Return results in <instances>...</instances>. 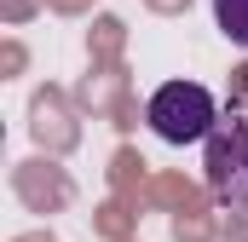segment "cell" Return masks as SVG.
I'll use <instances>...</instances> for the list:
<instances>
[{
	"label": "cell",
	"instance_id": "6da1fadb",
	"mask_svg": "<svg viewBox=\"0 0 248 242\" xmlns=\"http://www.w3.org/2000/svg\"><path fill=\"white\" fill-rule=\"evenodd\" d=\"M144 121H150V133L168 138V144H202V138L214 133V121H219V104H214V92H208L202 81H168V87L150 92Z\"/></svg>",
	"mask_w": 248,
	"mask_h": 242
},
{
	"label": "cell",
	"instance_id": "7a4b0ae2",
	"mask_svg": "<svg viewBox=\"0 0 248 242\" xmlns=\"http://www.w3.org/2000/svg\"><path fill=\"white\" fill-rule=\"evenodd\" d=\"M202 179L219 202H248V116H219L202 138Z\"/></svg>",
	"mask_w": 248,
	"mask_h": 242
},
{
	"label": "cell",
	"instance_id": "3957f363",
	"mask_svg": "<svg viewBox=\"0 0 248 242\" xmlns=\"http://www.w3.org/2000/svg\"><path fill=\"white\" fill-rule=\"evenodd\" d=\"M214 23L231 46H248V0H214Z\"/></svg>",
	"mask_w": 248,
	"mask_h": 242
}]
</instances>
